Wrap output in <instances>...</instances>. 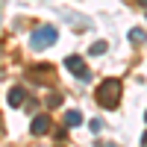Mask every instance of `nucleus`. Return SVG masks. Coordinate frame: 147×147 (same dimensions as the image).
Listing matches in <instances>:
<instances>
[{
	"label": "nucleus",
	"mask_w": 147,
	"mask_h": 147,
	"mask_svg": "<svg viewBox=\"0 0 147 147\" xmlns=\"http://www.w3.org/2000/svg\"><path fill=\"white\" fill-rule=\"evenodd\" d=\"M50 115H35L32 118V124H30V132L32 136H44V132H50Z\"/></svg>",
	"instance_id": "20e7f679"
},
{
	"label": "nucleus",
	"mask_w": 147,
	"mask_h": 147,
	"mask_svg": "<svg viewBox=\"0 0 147 147\" xmlns=\"http://www.w3.org/2000/svg\"><path fill=\"white\" fill-rule=\"evenodd\" d=\"M106 50H109V44H106V41H94V44L88 47V53H91V56H103Z\"/></svg>",
	"instance_id": "0eeeda50"
},
{
	"label": "nucleus",
	"mask_w": 147,
	"mask_h": 147,
	"mask_svg": "<svg viewBox=\"0 0 147 147\" xmlns=\"http://www.w3.org/2000/svg\"><path fill=\"white\" fill-rule=\"evenodd\" d=\"M56 38H59L56 27H50V24H44V27H35V30L30 32V47H32V50H44V47L56 44Z\"/></svg>",
	"instance_id": "f03ea898"
},
{
	"label": "nucleus",
	"mask_w": 147,
	"mask_h": 147,
	"mask_svg": "<svg viewBox=\"0 0 147 147\" xmlns=\"http://www.w3.org/2000/svg\"><path fill=\"white\" fill-rule=\"evenodd\" d=\"M141 144H144V147H147V132H144V136H141Z\"/></svg>",
	"instance_id": "f8f14e48"
},
{
	"label": "nucleus",
	"mask_w": 147,
	"mask_h": 147,
	"mask_svg": "<svg viewBox=\"0 0 147 147\" xmlns=\"http://www.w3.org/2000/svg\"><path fill=\"white\" fill-rule=\"evenodd\" d=\"M136 3H138V6H144V9H147V0H136Z\"/></svg>",
	"instance_id": "9b49d317"
},
{
	"label": "nucleus",
	"mask_w": 147,
	"mask_h": 147,
	"mask_svg": "<svg viewBox=\"0 0 147 147\" xmlns=\"http://www.w3.org/2000/svg\"><path fill=\"white\" fill-rule=\"evenodd\" d=\"M6 100H9V106H12V109H18V106H24L27 94H24V88H18V85H15V88H9V97H6Z\"/></svg>",
	"instance_id": "39448f33"
},
{
	"label": "nucleus",
	"mask_w": 147,
	"mask_h": 147,
	"mask_svg": "<svg viewBox=\"0 0 147 147\" xmlns=\"http://www.w3.org/2000/svg\"><path fill=\"white\" fill-rule=\"evenodd\" d=\"M80 124H82V115L77 109H68L65 112V127H80Z\"/></svg>",
	"instance_id": "423d86ee"
},
{
	"label": "nucleus",
	"mask_w": 147,
	"mask_h": 147,
	"mask_svg": "<svg viewBox=\"0 0 147 147\" xmlns=\"http://www.w3.org/2000/svg\"><path fill=\"white\" fill-rule=\"evenodd\" d=\"M65 68H68L77 80H88V77H91V74H88V65H85V62H82V56H77V53L65 56Z\"/></svg>",
	"instance_id": "7ed1b4c3"
},
{
	"label": "nucleus",
	"mask_w": 147,
	"mask_h": 147,
	"mask_svg": "<svg viewBox=\"0 0 147 147\" xmlns=\"http://www.w3.org/2000/svg\"><path fill=\"white\" fill-rule=\"evenodd\" d=\"M47 106H50V109L62 106V94H47Z\"/></svg>",
	"instance_id": "1a4fd4ad"
},
{
	"label": "nucleus",
	"mask_w": 147,
	"mask_h": 147,
	"mask_svg": "<svg viewBox=\"0 0 147 147\" xmlns=\"http://www.w3.org/2000/svg\"><path fill=\"white\" fill-rule=\"evenodd\" d=\"M103 147H115V144H103Z\"/></svg>",
	"instance_id": "ddd939ff"
},
{
	"label": "nucleus",
	"mask_w": 147,
	"mask_h": 147,
	"mask_svg": "<svg viewBox=\"0 0 147 147\" xmlns=\"http://www.w3.org/2000/svg\"><path fill=\"white\" fill-rule=\"evenodd\" d=\"M144 38H147V35H144V30H129V41H132V44H141Z\"/></svg>",
	"instance_id": "6e6552de"
},
{
	"label": "nucleus",
	"mask_w": 147,
	"mask_h": 147,
	"mask_svg": "<svg viewBox=\"0 0 147 147\" xmlns=\"http://www.w3.org/2000/svg\"><path fill=\"white\" fill-rule=\"evenodd\" d=\"M144 121H147V112H144Z\"/></svg>",
	"instance_id": "2eb2a0df"
},
{
	"label": "nucleus",
	"mask_w": 147,
	"mask_h": 147,
	"mask_svg": "<svg viewBox=\"0 0 147 147\" xmlns=\"http://www.w3.org/2000/svg\"><path fill=\"white\" fill-rule=\"evenodd\" d=\"M56 147H65V144H56Z\"/></svg>",
	"instance_id": "4468645a"
},
{
	"label": "nucleus",
	"mask_w": 147,
	"mask_h": 147,
	"mask_svg": "<svg viewBox=\"0 0 147 147\" xmlns=\"http://www.w3.org/2000/svg\"><path fill=\"white\" fill-rule=\"evenodd\" d=\"M88 129H91V132H100V129H103V121H97V118H94L91 124H88Z\"/></svg>",
	"instance_id": "9d476101"
},
{
	"label": "nucleus",
	"mask_w": 147,
	"mask_h": 147,
	"mask_svg": "<svg viewBox=\"0 0 147 147\" xmlns=\"http://www.w3.org/2000/svg\"><path fill=\"white\" fill-rule=\"evenodd\" d=\"M94 100L103 109H118V103H121V80H112V77L103 80L94 91Z\"/></svg>",
	"instance_id": "f257e3e1"
}]
</instances>
